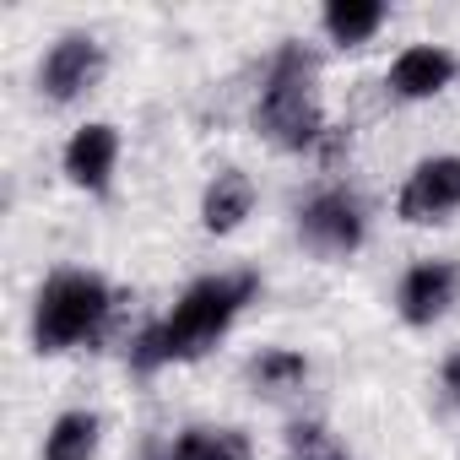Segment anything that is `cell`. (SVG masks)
I'll return each mask as SVG.
<instances>
[{
	"instance_id": "6da1fadb",
	"label": "cell",
	"mask_w": 460,
	"mask_h": 460,
	"mask_svg": "<svg viewBox=\"0 0 460 460\" xmlns=\"http://www.w3.org/2000/svg\"><path fill=\"white\" fill-rule=\"evenodd\" d=\"M255 298V277L239 271V277H206L195 282L173 314L163 325H152L141 341H136V368H163V363H184V358H200L227 325H234V314Z\"/></svg>"
},
{
	"instance_id": "7a4b0ae2",
	"label": "cell",
	"mask_w": 460,
	"mask_h": 460,
	"mask_svg": "<svg viewBox=\"0 0 460 460\" xmlns=\"http://www.w3.org/2000/svg\"><path fill=\"white\" fill-rule=\"evenodd\" d=\"M255 119L288 152H304V146H320L325 141V114H320V93H314V60L298 44H288L277 55Z\"/></svg>"
},
{
	"instance_id": "3957f363",
	"label": "cell",
	"mask_w": 460,
	"mask_h": 460,
	"mask_svg": "<svg viewBox=\"0 0 460 460\" xmlns=\"http://www.w3.org/2000/svg\"><path fill=\"white\" fill-rule=\"evenodd\" d=\"M109 314V288L87 271H60L44 282L39 309H33V347L39 352H66L87 341Z\"/></svg>"
},
{
	"instance_id": "277c9868",
	"label": "cell",
	"mask_w": 460,
	"mask_h": 460,
	"mask_svg": "<svg viewBox=\"0 0 460 460\" xmlns=\"http://www.w3.org/2000/svg\"><path fill=\"white\" fill-rule=\"evenodd\" d=\"M298 227H304V239H309L320 255H352V250L363 244V211H358V200H352L347 190L314 195V200L304 206Z\"/></svg>"
},
{
	"instance_id": "5b68a950",
	"label": "cell",
	"mask_w": 460,
	"mask_h": 460,
	"mask_svg": "<svg viewBox=\"0 0 460 460\" xmlns=\"http://www.w3.org/2000/svg\"><path fill=\"white\" fill-rule=\"evenodd\" d=\"M460 206V157H428L401 190V217L406 222H444Z\"/></svg>"
},
{
	"instance_id": "8992f818",
	"label": "cell",
	"mask_w": 460,
	"mask_h": 460,
	"mask_svg": "<svg viewBox=\"0 0 460 460\" xmlns=\"http://www.w3.org/2000/svg\"><path fill=\"white\" fill-rule=\"evenodd\" d=\"M98 76H103V49H98L87 33H71V39H60V44L49 49L39 82H44V93H49L55 103H71V98H82Z\"/></svg>"
},
{
	"instance_id": "52a82bcc",
	"label": "cell",
	"mask_w": 460,
	"mask_h": 460,
	"mask_svg": "<svg viewBox=\"0 0 460 460\" xmlns=\"http://www.w3.org/2000/svg\"><path fill=\"white\" fill-rule=\"evenodd\" d=\"M455 293H460V271H455L449 261H422V266L406 271L395 304H401V320H406V325H433V320L455 304Z\"/></svg>"
},
{
	"instance_id": "ba28073f",
	"label": "cell",
	"mask_w": 460,
	"mask_h": 460,
	"mask_svg": "<svg viewBox=\"0 0 460 460\" xmlns=\"http://www.w3.org/2000/svg\"><path fill=\"white\" fill-rule=\"evenodd\" d=\"M114 157H119L114 125H87V130H76L71 146H66V173H71V184H82V190H103L109 173H114Z\"/></svg>"
},
{
	"instance_id": "9c48e42d",
	"label": "cell",
	"mask_w": 460,
	"mask_h": 460,
	"mask_svg": "<svg viewBox=\"0 0 460 460\" xmlns=\"http://www.w3.org/2000/svg\"><path fill=\"white\" fill-rule=\"evenodd\" d=\"M449 76H455V55L438 49V44H417L390 66V87L401 98H433V93L449 87Z\"/></svg>"
},
{
	"instance_id": "30bf717a",
	"label": "cell",
	"mask_w": 460,
	"mask_h": 460,
	"mask_svg": "<svg viewBox=\"0 0 460 460\" xmlns=\"http://www.w3.org/2000/svg\"><path fill=\"white\" fill-rule=\"evenodd\" d=\"M255 206V184L244 168H222L211 184H206V200H200V222H206V234H234V227L250 217Z\"/></svg>"
},
{
	"instance_id": "8fae6325",
	"label": "cell",
	"mask_w": 460,
	"mask_h": 460,
	"mask_svg": "<svg viewBox=\"0 0 460 460\" xmlns=\"http://www.w3.org/2000/svg\"><path fill=\"white\" fill-rule=\"evenodd\" d=\"M163 460H250V438L239 428H190Z\"/></svg>"
},
{
	"instance_id": "7c38bea8",
	"label": "cell",
	"mask_w": 460,
	"mask_h": 460,
	"mask_svg": "<svg viewBox=\"0 0 460 460\" xmlns=\"http://www.w3.org/2000/svg\"><path fill=\"white\" fill-rule=\"evenodd\" d=\"M93 455H98V417L93 411H66L44 438V460H93Z\"/></svg>"
},
{
	"instance_id": "4fadbf2b",
	"label": "cell",
	"mask_w": 460,
	"mask_h": 460,
	"mask_svg": "<svg viewBox=\"0 0 460 460\" xmlns=\"http://www.w3.org/2000/svg\"><path fill=\"white\" fill-rule=\"evenodd\" d=\"M379 22H385L379 0H336V6H325V33L336 44H363L379 33Z\"/></svg>"
},
{
	"instance_id": "5bb4252c",
	"label": "cell",
	"mask_w": 460,
	"mask_h": 460,
	"mask_svg": "<svg viewBox=\"0 0 460 460\" xmlns=\"http://www.w3.org/2000/svg\"><path fill=\"white\" fill-rule=\"evenodd\" d=\"M250 379H255V390H266V395H288V390H298V385L309 379V363H304L298 352H288V347H271V352H261V358L250 363Z\"/></svg>"
},
{
	"instance_id": "9a60e30c",
	"label": "cell",
	"mask_w": 460,
	"mask_h": 460,
	"mask_svg": "<svg viewBox=\"0 0 460 460\" xmlns=\"http://www.w3.org/2000/svg\"><path fill=\"white\" fill-rule=\"evenodd\" d=\"M288 455L293 460H347V449L331 438V428L320 422H293L288 428Z\"/></svg>"
},
{
	"instance_id": "2e32d148",
	"label": "cell",
	"mask_w": 460,
	"mask_h": 460,
	"mask_svg": "<svg viewBox=\"0 0 460 460\" xmlns=\"http://www.w3.org/2000/svg\"><path fill=\"white\" fill-rule=\"evenodd\" d=\"M444 385H449V395L460 401V352H455V358L444 363Z\"/></svg>"
}]
</instances>
